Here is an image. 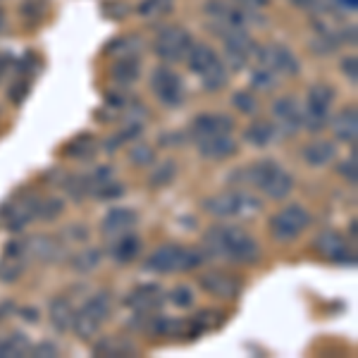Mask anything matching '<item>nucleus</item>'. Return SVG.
<instances>
[{
  "mask_svg": "<svg viewBox=\"0 0 358 358\" xmlns=\"http://www.w3.org/2000/svg\"><path fill=\"white\" fill-rule=\"evenodd\" d=\"M203 253L213 261L217 258L229 263H256L261 248L246 229L236 224H215L203 236Z\"/></svg>",
  "mask_w": 358,
  "mask_h": 358,
  "instance_id": "obj_1",
  "label": "nucleus"
},
{
  "mask_svg": "<svg viewBox=\"0 0 358 358\" xmlns=\"http://www.w3.org/2000/svg\"><path fill=\"white\" fill-rule=\"evenodd\" d=\"M203 263V253L194 251V248H184V246H163L158 251H153L148 256V261L143 263V268L151 270V273H187V270H194Z\"/></svg>",
  "mask_w": 358,
  "mask_h": 358,
  "instance_id": "obj_2",
  "label": "nucleus"
},
{
  "mask_svg": "<svg viewBox=\"0 0 358 358\" xmlns=\"http://www.w3.org/2000/svg\"><path fill=\"white\" fill-rule=\"evenodd\" d=\"M113 310V301H110V294H96L91 296L89 301L84 303V308L79 313H74V332L82 342H91L96 337L101 325L108 320Z\"/></svg>",
  "mask_w": 358,
  "mask_h": 358,
  "instance_id": "obj_3",
  "label": "nucleus"
},
{
  "mask_svg": "<svg viewBox=\"0 0 358 358\" xmlns=\"http://www.w3.org/2000/svg\"><path fill=\"white\" fill-rule=\"evenodd\" d=\"M203 208L215 217H248L261 210V201L241 192H224L206 199Z\"/></svg>",
  "mask_w": 358,
  "mask_h": 358,
  "instance_id": "obj_4",
  "label": "nucleus"
},
{
  "mask_svg": "<svg viewBox=\"0 0 358 358\" xmlns=\"http://www.w3.org/2000/svg\"><path fill=\"white\" fill-rule=\"evenodd\" d=\"M308 224H310V215L301 206L294 203V206L282 208L277 215L270 217V232H273L277 241L289 244V241L299 239V234H301Z\"/></svg>",
  "mask_w": 358,
  "mask_h": 358,
  "instance_id": "obj_5",
  "label": "nucleus"
},
{
  "mask_svg": "<svg viewBox=\"0 0 358 358\" xmlns=\"http://www.w3.org/2000/svg\"><path fill=\"white\" fill-rule=\"evenodd\" d=\"M192 36L182 27H167L155 38V55L165 62H184L192 50Z\"/></svg>",
  "mask_w": 358,
  "mask_h": 358,
  "instance_id": "obj_6",
  "label": "nucleus"
},
{
  "mask_svg": "<svg viewBox=\"0 0 358 358\" xmlns=\"http://www.w3.org/2000/svg\"><path fill=\"white\" fill-rule=\"evenodd\" d=\"M151 89H153V94L158 96V101L167 108H179L184 103V98H187L182 79L167 67H158L153 72Z\"/></svg>",
  "mask_w": 358,
  "mask_h": 358,
  "instance_id": "obj_7",
  "label": "nucleus"
},
{
  "mask_svg": "<svg viewBox=\"0 0 358 358\" xmlns=\"http://www.w3.org/2000/svg\"><path fill=\"white\" fill-rule=\"evenodd\" d=\"M224 38V48H227V62L232 69H244L248 62L256 55V43L248 36L244 29H227L222 34Z\"/></svg>",
  "mask_w": 358,
  "mask_h": 358,
  "instance_id": "obj_8",
  "label": "nucleus"
},
{
  "mask_svg": "<svg viewBox=\"0 0 358 358\" xmlns=\"http://www.w3.org/2000/svg\"><path fill=\"white\" fill-rule=\"evenodd\" d=\"M256 57L263 67L273 69L275 74H287V77H296L299 74V60L285 45H265L263 50H256Z\"/></svg>",
  "mask_w": 358,
  "mask_h": 358,
  "instance_id": "obj_9",
  "label": "nucleus"
},
{
  "mask_svg": "<svg viewBox=\"0 0 358 358\" xmlns=\"http://www.w3.org/2000/svg\"><path fill=\"white\" fill-rule=\"evenodd\" d=\"M273 115H275V127L282 134H296L303 127V110L299 108L296 98L282 96L273 103Z\"/></svg>",
  "mask_w": 358,
  "mask_h": 358,
  "instance_id": "obj_10",
  "label": "nucleus"
},
{
  "mask_svg": "<svg viewBox=\"0 0 358 358\" xmlns=\"http://www.w3.org/2000/svg\"><path fill=\"white\" fill-rule=\"evenodd\" d=\"M234 129V120L229 115H199L192 122V131L196 136V141L201 138H210V136H224Z\"/></svg>",
  "mask_w": 358,
  "mask_h": 358,
  "instance_id": "obj_11",
  "label": "nucleus"
},
{
  "mask_svg": "<svg viewBox=\"0 0 358 358\" xmlns=\"http://www.w3.org/2000/svg\"><path fill=\"white\" fill-rule=\"evenodd\" d=\"M124 303L134 313H153L165 303V294L158 285H141L124 299Z\"/></svg>",
  "mask_w": 358,
  "mask_h": 358,
  "instance_id": "obj_12",
  "label": "nucleus"
},
{
  "mask_svg": "<svg viewBox=\"0 0 358 358\" xmlns=\"http://www.w3.org/2000/svg\"><path fill=\"white\" fill-rule=\"evenodd\" d=\"M199 285L203 287L210 296H217V299H234L236 294L241 292L239 280L227 273H220V270H213V273L201 275Z\"/></svg>",
  "mask_w": 358,
  "mask_h": 358,
  "instance_id": "obj_13",
  "label": "nucleus"
},
{
  "mask_svg": "<svg viewBox=\"0 0 358 358\" xmlns=\"http://www.w3.org/2000/svg\"><path fill=\"white\" fill-rule=\"evenodd\" d=\"M138 222V215L129 208H113L101 222V232L108 236V239H115V236H122L127 232L134 229V224Z\"/></svg>",
  "mask_w": 358,
  "mask_h": 358,
  "instance_id": "obj_14",
  "label": "nucleus"
},
{
  "mask_svg": "<svg viewBox=\"0 0 358 358\" xmlns=\"http://www.w3.org/2000/svg\"><path fill=\"white\" fill-rule=\"evenodd\" d=\"M315 251L322 253L325 258H330V261L346 263V258L354 261V256L349 253V246H346L344 236L339 232H334V229H327V232L315 236Z\"/></svg>",
  "mask_w": 358,
  "mask_h": 358,
  "instance_id": "obj_15",
  "label": "nucleus"
},
{
  "mask_svg": "<svg viewBox=\"0 0 358 358\" xmlns=\"http://www.w3.org/2000/svg\"><path fill=\"white\" fill-rule=\"evenodd\" d=\"M24 246L22 241H10L0 261V282H15L24 273Z\"/></svg>",
  "mask_w": 358,
  "mask_h": 358,
  "instance_id": "obj_16",
  "label": "nucleus"
},
{
  "mask_svg": "<svg viewBox=\"0 0 358 358\" xmlns=\"http://www.w3.org/2000/svg\"><path fill=\"white\" fill-rule=\"evenodd\" d=\"M330 127H332L334 136H337L339 141L351 143V146H354L356 136H358V113H356V108L354 106L342 108V110H339L330 120Z\"/></svg>",
  "mask_w": 358,
  "mask_h": 358,
  "instance_id": "obj_17",
  "label": "nucleus"
},
{
  "mask_svg": "<svg viewBox=\"0 0 358 358\" xmlns=\"http://www.w3.org/2000/svg\"><path fill=\"white\" fill-rule=\"evenodd\" d=\"M24 246V256L27 258H36L41 263H53L60 258V244L53 241L50 236H31V239L22 241Z\"/></svg>",
  "mask_w": 358,
  "mask_h": 358,
  "instance_id": "obj_18",
  "label": "nucleus"
},
{
  "mask_svg": "<svg viewBox=\"0 0 358 358\" xmlns=\"http://www.w3.org/2000/svg\"><path fill=\"white\" fill-rule=\"evenodd\" d=\"M199 153L208 160H224L229 155L236 153V141L229 138V134L224 136H210V138H201L199 141Z\"/></svg>",
  "mask_w": 358,
  "mask_h": 358,
  "instance_id": "obj_19",
  "label": "nucleus"
},
{
  "mask_svg": "<svg viewBox=\"0 0 358 358\" xmlns=\"http://www.w3.org/2000/svg\"><path fill=\"white\" fill-rule=\"evenodd\" d=\"M141 251V239L136 234L127 232L122 236H115L113 246H110V256L117 263H131Z\"/></svg>",
  "mask_w": 358,
  "mask_h": 358,
  "instance_id": "obj_20",
  "label": "nucleus"
},
{
  "mask_svg": "<svg viewBox=\"0 0 358 358\" xmlns=\"http://www.w3.org/2000/svg\"><path fill=\"white\" fill-rule=\"evenodd\" d=\"M337 158V146L330 141H315L303 148V160L310 167H325Z\"/></svg>",
  "mask_w": 358,
  "mask_h": 358,
  "instance_id": "obj_21",
  "label": "nucleus"
},
{
  "mask_svg": "<svg viewBox=\"0 0 358 358\" xmlns=\"http://www.w3.org/2000/svg\"><path fill=\"white\" fill-rule=\"evenodd\" d=\"M292 189H294V179H292L289 172H285L282 167H277V170L273 172V177L263 184V194L273 201L287 199V196L292 194Z\"/></svg>",
  "mask_w": 358,
  "mask_h": 358,
  "instance_id": "obj_22",
  "label": "nucleus"
},
{
  "mask_svg": "<svg viewBox=\"0 0 358 358\" xmlns=\"http://www.w3.org/2000/svg\"><path fill=\"white\" fill-rule=\"evenodd\" d=\"M48 317H50V322H53V327L57 332H67L74 322L72 303H69L65 296L53 299V301H50V308H48Z\"/></svg>",
  "mask_w": 358,
  "mask_h": 358,
  "instance_id": "obj_23",
  "label": "nucleus"
},
{
  "mask_svg": "<svg viewBox=\"0 0 358 358\" xmlns=\"http://www.w3.org/2000/svg\"><path fill=\"white\" fill-rule=\"evenodd\" d=\"M94 354L96 356H106V358H113V356H131L134 354V344L124 337H103L101 342L94 346Z\"/></svg>",
  "mask_w": 358,
  "mask_h": 358,
  "instance_id": "obj_24",
  "label": "nucleus"
},
{
  "mask_svg": "<svg viewBox=\"0 0 358 358\" xmlns=\"http://www.w3.org/2000/svg\"><path fill=\"white\" fill-rule=\"evenodd\" d=\"M199 79H201V84H203L206 91H220L227 86L229 72H227V67H224V62L217 57L210 67H206L203 72L199 74Z\"/></svg>",
  "mask_w": 358,
  "mask_h": 358,
  "instance_id": "obj_25",
  "label": "nucleus"
},
{
  "mask_svg": "<svg viewBox=\"0 0 358 358\" xmlns=\"http://www.w3.org/2000/svg\"><path fill=\"white\" fill-rule=\"evenodd\" d=\"M138 74H141L138 57H120V60H115V65L110 69V77L117 84H134Z\"/></svg>",
  "mask_w": 358,
  "mask_h": 358,
  "instance_id": "obj_26",
  "label": "nucleus"
},
{
  "mask_svg": "<svg viewBox=\"0 0 358 358\" xmlns=\"http://www.w3.org/2000/svg\"><path fill=\"white\" fill-rule=\"evenodd\" d=\"M215 60H217L215 50H213L210 45H206V43H196V45H192V50H189V55H187L189 69H192L194 74H201L206 67H210Z\"/></svg>",
  "mask_w": 358,
  "mask_h": 358,
  "instance_id": "obj_27",
  "label": "nucleus"
},
{
  "mask_svg": "<svg viewBox=\"0 0 358 358\" xmlns=\"http://www.w3.org/2000/svg\"><path fill=\"white\" fill-rule=\"evenodd\" d=\"M244 138L251 146H256V148H265V146H270V143L277 138V127L275 124H270V122H256V124H251L246 129V134Z\"/></svg>",
  "mask_w": 358,
  "mask_h": 358,
  "instance_id": "obj_28",
  "label": "nucleus"
},
{
  "mask_svg": "<svg viewBox=\"0 0 358 358\" xmlns=\"http://www.w3.org/2000/svg\"><path fill=\"white\" fill-rule=\"evenodd\" d=\"M337 94H334L332 86H325V84H315L313 89L308 91V101L306 106H313V108H322V110H332V103Z\"/></svg>",
  "mask_w": 358,
  "mask_h": 358,
  "instance_id": "obj_29",
  "label": "nucleus"
},
{
  "mask_svg": "<svg viewBox=\"0 0 358 358\" xmlns=\"http://www.w3.org/2000/svg\"><path fill=\"white\" fill-rule=\"evenodd\" d=\"M141 38L136 36H124L120 38V41H115L113 45H108V55H115L120 60V57H138L141 53Z\"/></svg>",
  "mask_w": 358,
  "mask_h": 358,
  "instance_id": "obj_30",
  "label": "nucleus"
},
{
  "mask_svg": "<svg viewBox=\"0 0 358 358\" xmlns=\"http://www.w3.org/2000/svg\"><path fill=\"white\" fill-rule=\"evenodd\" d=\"M29 339H27V334H22V332H15L13 337H8V339H3L0 342V356H10V358H15V356H24L29 354Z\"/></svg>",
  "mask_w": 358,
  "mask_h": 358,
  "instance_id": "obj_31",
  "label": "nucleus"
},
{
  "mask_svg": "<svg viewBox=\"0 0 358 358\" xmlns=\"http://www.w3.org/2000/svg\"><path fill=\"white\" fill-rule=\"evenodd\" d=\"M277 82H280V74H275L273 69H268V67H263V65H258L251 72V86H253V89H258V91L275 89Z\"/></svg>",
  "mask_w": 358,
  "mask_h": 358,
  "instance_id": "obj_32",
  "label": "nucleus"
},
{
  "mask_svg": "<svg viewBox=\"0 0 358 358\" xmlns=\"http://www.w3.org/2000/svg\"><path fill=\"white\" fill-rule=\"evenodd\" d=\"M175 175H177V163H175V160H165V163H160L153 170L151 187L153 189H163V187H167V184H172Z\"/></svg>",
  "mask_w": 358,
  "mask_h": 358,
  "instance_id": "obj_33",
  "label": "nucleus"
},
{
  "mask_svg": "<svg viewBox=\"0 0 358 358\" xmlns=\"http://www.w3.org/2000/svg\"><path fill=\"white\" fill-rule=\"evenodd\" d=\"M96 151H98V143H96V138L89 136V134L82 136V138H77V141H72L67 146L69 155H74V158H82V160H89Z\"/></svg>",
  "mask_w": 358,
  "mask_h": 358,
  "instance_id": "obj_34",
  "label": "nucleus"
},
{
  "mask_svg": "<svg viewBox=\"0 0 358 358\" xmlns=\"http://www.w3.org/2000/svg\"><path fill=\"white\" fill-rule=\"evenodd\" d=\"M98 263H101V251H96V248H86V251L77 253L72 261L77 273H91L98 268Z\"/></svg>",
  "mask_w": 358,
  "mask_h": 358,
  "instance_id": "obj_35",
  "label": "nucleus"
},
{
  "mask_svg": "<svg viewBox=\"0 0 358 358\" xmlns=\"http://www.w3.org/2000/svg\"><path fill=\"white\" fill-rule=\"evenodd\" d=\"M91 194L98 196V199H103V201H110V199H120V196L124 194V187L117 182H110V179H103V182L94 184Z\"/></svg>",
  "mask_w": 358,
  "mask_h": 358,
  "instance_id": "obj_36",
  "label": "nucleus"
},
{
  "mask_svg": "<svg viewBox=\"0 0 358 358\" xmlns=\"http://www.w3.org/2000/svg\"><path fill=\"white\" fill-rule=\"evenodd\" d=\"M172 3H175V0H143L136 13L141 17H158V15H165L167 10L172 8Z\"/></svg>",
  "mask_w": 358,
  "mask_h": 358,
  "instance_id": "obj_37",
  "label": "nucleus"
},
{
  "mask_svg": "<svg viewBox=\"0 0 358 358\" xmlns=\"http://www.w3.org/2000/svg\"><path fill=\"white\" fill-rule=\"evenodd\" d=\"M129 160L134 165H153L155 151L148 143H134V146L129 148Z\"/></svg>",
  "mask_w": 358,
  "mask_h": 358,
  "instance_id": "obj_38",
  "label": "nucleus"
},
{
  "mask_svg": "<svg viewBox=\"0 0 358 358\" xmlns=\"http://www.w3.org/2000/svg\"><path fill=\"white\" fill-rule=\"evenodd\" d=\"M232 106L244 115H256L258 113V101L253 98V94H248V91H239V94H234Z\"/></svg>",
  "mask_w": 358,
  "mask_h": 358,
  "instance_id": "obj_39",
  "label": "nucleus"
},
{
  "mask_svg": "<svg viewBox=\"0 0 358 358\" xmlns=\"http://www.w3.org/2000/svg\"><path fill=\"white\" fill-rule=\"evenodd\" d=\"M65 203L57 199H48V201H38V213L36 217H43V220H55L57 215L62 213Z\"/></svg>",
  "mask_w": 358,
  "mask_h": 358,
  "instance_id": "obj_40",
  "label": "nucleus"
},
{
  "mask_svg": "<svg viewBox=\"0 0 358 358\" xmlns=\"http://www.w3.org/2000/svg\"><path fill=\"white\" fill-rule=\"evenodd\" d=\"M170 301L177 306V308H192L194 306V292L189 287H177V289L170 292Z\"/></svg>",
  "mask_w": 358,
  "mask_h": 358,
  "instance_id": "obj_41",
  "label": "nucleus"
},
{
  "mask_svg": "<svg viewBox=\"0 0 358 358\" xmlns=\"http://www.w3.org/2000/svg\"><path fill=\"white\" fill-rule=\"evenodd\" d=\"M22 15L31 22H38L43 17V0H24L22 3Z\"/></svg>",
  "mask_w": 358,
  "mask_h": 358,
  "instance_id": "obj_42",
  "label": "nucleus"
},
{
  "mask_svg": "<svg viewBox=\"0 0 358 358\" xmlns=\"http://www.w3.org/2000/svg\"><path fill=\"white\" fill-rule=\"evenodd\" d=\"M29 356H36V358H53L57 356V346L50 344V342H41L36 346H29Z\"/></svg>",
  "mask_w": 358,
  "mask_h": 358,
  "instance_id": "obj_43",
  "label": "nucleus"
},
{
  "mask_svg": "<svg viewBox=\"0 0 358 358\" xmlns=\"http://www.w3.org/2000/svg\"><path fill=\"white\" fill-rule=\"evenodd\" d=\"M27 94H29V86H27V82H15L13 86H10V91H8L10 101H13L15 106H20V103L27 98Z\"/></svg>",
  "mask_w": 358,
  "mask_h": 358,
  "instance_id": "obj_44",
  "label": "nucleus"
},
{
  "mask_svg": "<svg viewBox=\"0 0 358 358\" xmlns=\"http://www.w3.org/2000/svg\"><path fill=\"white\" fill-rule=\"evenodd\" d=\"M327 5L334 13H356L358 10V0H327Z\"/></svg>",
  "mask_w": 358,
  "mask_h": 358,
  "instance_id": "obj_45",
  "label": "nucleus"
},
{
  "mask_svg": "<svg viewBox=\"0 0 358 358\" xmlns=\"http://www.w3.org/2000/svg\"><path fill=\"white\" fill-rule=\"evenodd\" d=\"M342 69H344V77L351 79V84H356V79H358V60H356L354 55L346 57V60L342 62Z\"/></svg>",
  "mask_w": 358,
  "mask_h": 358,
  "instance_id": "obj_46",
  "label": "nucleus"
},
{
  "mask_svg": "<svg viewBox=\"0 0 358 358\" xmlns=\"http://www.w3.org/2000/svg\"><path fill=\"white\" fill-rule=\"evenodd\" d=\"M339 172H342V175L349 179L351 184H356V155L351 160H346V163H342V167H339Z\"/></svg>",
  "mask_w": 358,
  "mask_h": 358,
  "instance_id": "obj_47",
  "label": "nucleus"
},
{
  "mask_svg": "<svg viewBox=\"0 0 358 358\" xmlns=\"http://www.w3.org/2000/svg\"><path fill=\"white\" fill-rule=\"evenodd\" d=\"M244 10H263L268 5V0H236Z\"/></svg>",
  "mask_w": 358,
  "mask_h": 358,
  "instance_id": "obj_48",
  "label": "nucleus"
},
{
  "mask_svg": "<svg viewBox=\"0 0 358 358\" xmlns=\"http://www.w3.org/2000/svg\"><path fill=\"white\" fill-rule=\"evenodd\" d=\"M5 67H8V57H5V55H0V77H3Z\"/></svg>",
  "mask_w": 358,
  "mask_h": 358,
  "instance_id": "obj_49",
  "label": "nucleus"
},
{
  "mask_svg": "<svg viewBox=\"0 0 358 358\" xmlns=\"http://www.w3.org/2000/svg\"><path fill=\"white\" fill-rule=\"evenodd\" d=\"M3 29H5V13L0 10V31H3Z\"/></svg>",
  "mask_w": 358,
  "mask_h": 358,
  "instance_id": "obj_50",
  "label": "nucleus"
}]
</instances>
